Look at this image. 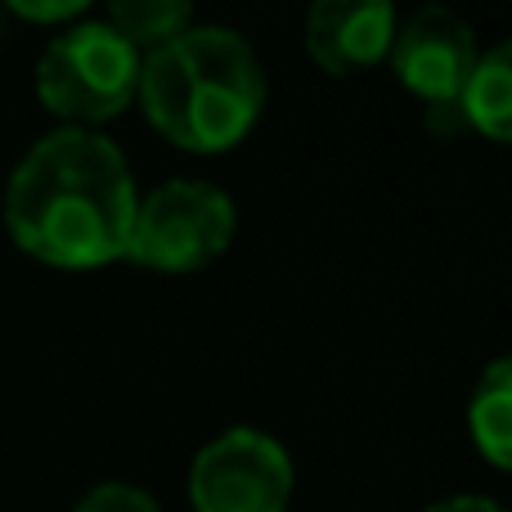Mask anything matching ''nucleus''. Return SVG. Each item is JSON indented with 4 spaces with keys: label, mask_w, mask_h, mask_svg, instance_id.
<instances>
[{
    "label": "nucleus",
    "mask_w": 512,
    "mask_h": 512,
    "mask_svg": "<svg viewBox=\"0 0 512 512\" xmlns=\"http://www.w3.org/2000/svg\"><path fill=\"white\" fill-rule=\"evenodd\" d=\"M140 194L122 149L99 131L45 135L27 149L5 189L9 239L59 270L122 261Z\"/></svg>",
    "instance_id": "f257e3e1"
},
{
    "label": "nucleus",
    "mask_w": 512,
    "mask_h": 512,
    "mask_svg": "<svg viewBox=\"0 0 512 512\" xmlns=\"http://www.w3.org/2000/svg\"><path fill=\"white\" fill-rule=\"evenodd\" d=\"M144 117L185 153H225L248 140L265 108L261 59L234 27H189L162 50L144 54Z\"/></svg>",
    "instance_id": "f03ea898"
},
{
    "label": "nucleus",
    "mask_w": 512,
    "mask_h": 512,
    "mask_svg": "<svg viewBox=\"0 0 512 512\" xmlns=\"http://www.w3.org/2000/svg\"><path fill=\"white\" fill-rule=\"evenodd\" d=\"M144 54L108 23H77L45 45L36 63V95L72 131H95L117 117L140 90Z\"/></svg>",
    "instance_id": "7ed1b4c3"
},
{
    "label": "nucleus",
    "mask_w": 512,
    "mask_h": 512,
    "mask_svg": "<svg viewBox=\"0 0 512 512\" xmlns=\"http://www.w3.org/2000/svg\"><path fill=\"white\" fill-rule=\"evenodd\" d=\"M234 230H239V207L225 189L207 180H171L140 198L126 261L167 274L203 270L234 243Z\"/></svg>",
    "instance_id": "20e7f679"
},
{
    "label": "nucleus",
    "mask_w": 512,
    "mask_h": 512,
    "mask_svg": "<svg viewBox=\"0 0 512 512\" xmlns=\"http://www.w3.org/2000/svg\"><path fill=\"white\" fill-rule=\"evenodd\" d=\"M292 459L270 432L230 427L189 463L194 512H288Z\"/></svg>",
    "instance_id": "39448f33"
},
{
    "label": "nucleus",
    "mask_w": 512,
    "mask_h": 512,
    "mask_svg": "<svg viewBox=\"0 0 512 512\" xmlns=\"http://www.w3.org/2000/svg\"><path fill=\"white\" fill-rule=\"evenodd\" d=\"M387 59L396 68L400 86L423 99L427 113H432V108H459L463 90H468L472 72H477L481 50L472 27L454 9L427 5L396 27Z\"/></svg>",
    "instance_id": "423d86ee"
},
{
    "label": "nucleus",
    "mask_w": 512,
    "mask_h": 512,
    "mask_svg": "<svg viewBox=\"0 0 512 512\" xmlns=\"http://www.w3.org/2000/svg\"><path fill=\"white\" fill-rule=\"evenodd\" d=\"M396 27L387 0H319L306 14V54L328 77H351L387 59Z\"/></svg>",
    "instance_id": "0eeeda50"
},
{
    "label": "nucleus",
    "mask_w": 512,
    "mask_h": 512,
    "mask_svg": "<svg viewBox=\"0 0 512 512\" xmlns=\"http://www.w3.org/2000/svg\"><path fill=\"white\" fill-rule=\"evenodd\" d=\"M459 108L468 131H481L495 144H512V36L477 59Z\"/></svg>",
    "instance_id": "6e6552de"
},
{
    "label": "nucleus",
    "mask_w": 512,
    "mask_h": 512,
    "mask_svg": "<svg viewBox=\"0 0 512 512\" xmlns=\"http://www.w3.org/2000/svg\"><path fill=\"white\" fill-rule=\"evenodd\" d=\"M468 432L495 468L512 472V355L481 373L468 405Z\"/></svg>",
    "instance_id": "1a4fd4ad"
},
{
    "label": "nucleus",
    "mask_w": 512,
    "mask_h": 512,
    "mask_svg": "<svg viewBox=\"0 0 512 512\" xmlns=\"http://www.w3.org/2000/svg\"><path fill=\"white\" fill-rule=\"evenodd\" d=\"M104 23L140 54H153L194 27V9L185 0H113Z\"/></svg>",
    "instance_id": "9d476101"
},
{
    "label": "nucleus",
    "mask_w": 512,
    "mask_h": 512,
    "mask_svg": "<svg viewBox=\"0 0 512 512\" xmlns=\"http://www.w3.org/2000/svg\"><path fill=\"white\" fill-rule=\"evenodd\" d=\"M72 512H162L153 504V495H144L140 486H126V481H104L81 499Z\"/></svg>",
    "instance_id": "9b49d317"
},
{
    "label": "nucleus",
    "mask_w": 512,
    "mask_h": 512,
    "mask_svg": "<svg viewBox=\"0 0 512 512\" xmlns=\"http://www.w3.org/2000/svg\"><path fill=\"white\" fill-rule=\"evenodd\" d=\"M14 14L27 18V23H63V18H81L86 5H81V0H45V5H36V0H14Z\"/></svg>",
    "instance_id": "f8f14e48"
},
{
    "label": "nucleus",
    "mask_w": 512,
    "mask_h": 512,
    "mask_svg": "<svg viewBox=\"0 0 512 512\" xmlns=\"http://www.w3.org/2000/svg\"><path fill=\"white\" fill-rule=\"evenodd\" d=\"M427 512H504L495 499H481V495H454V499H441Z\"/></svg>",
    "instance_id": "ddd939ff"
}]
</instances>
